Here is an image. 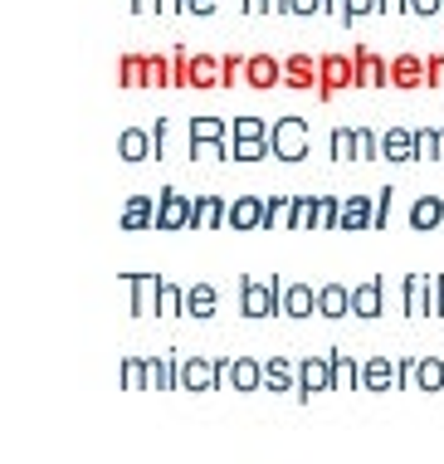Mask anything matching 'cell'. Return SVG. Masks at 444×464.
I'll return each mask as SVG.
<instances>
[{"instance_id": "1", "label": "cell", "mask_w": 444, "mask_h": 464, "mask_svg": "<svg viewBox=\"0 0 444 464\" xmlns=\"http://www.w3.org/2000/svg\"><path fill=\"white\" fill-rule=\"evenodd\" d=\"M239 313L245 318H274V313H284V279L278 274H245L239 279Z\"/></svg>"}, {"instance_id": "2", "label": "cell", "mask_w": 444, "mask_h": 464, "mask_svg": "<svg viewBox=\"0 0 444 464\" xmlns=\"http://www.w3.org/2000/svg\"><path fill=\"white\" fill-rule=\"evenodd\" d=\"M269 147L278 161H303L313 147V132L308 122L298 118V112H284V118H274V132H269Z\"/></svg>"}, {"instance_id": "3", "label": "cell", "mask_w": 444, "mask_h": 464, "mask_svg": "<svg viewBox=\"0 0 444 464\" xmlns=\"http://www.w3.org/2000/svg\"><path fill=\"white\" fill-rule=\"evenodd\" d=\"M220 386V362L210 357H181V367H176V392H215Z\"/></svg>"}, {"instance_id": "4", "label": "cell", "mask_w": 444, "mask_h": 464, "mask_svg": "<svg viewBox=\"0 0 444 464\" xmlns=\"http://www.w3.org/2000/svg\"><path fill=\"white\" fill-rule=\"evenodd\" d=\"M220 386H230V392H264V362L259 357H220Z\"/></svg>"}, {"instance_id": "5", "label": "cell", "mask_w": 444, "mask_h": 464, "mask_svg": "<svg viewBox=\"0 0 444 464\" xmlns=\"http://www.w3.org/2000/svg\"><path fill=\"white\" fill-rule=\"evenodd\" d=\"M157 230H190L196 220V196H181V191H157Z\"/></svg>"}, {"instance_id": "6", "label": "cell", "mask_w": 444, "mask_h": 464, "mask_svg": "<svg viewBox=\"0 0 444 464\" xmlns=\"http://www.w3.org/2000/svg\"><path fill=\"white\" fill-rule=\"evenodd\" d=\"M317 392H337V376L327 357H303L298 362V401H308Z\"/></svg>"}, {"instance_id": "7", "label": "cell", "mask_w": 444, "mask_h": 464, "mask_svg": "<svg viewBox=\"0 0 444 464\" xmlns=\"http://www.w3.org/2000/svg\"><path fill=\"white\" fill-rule=\"evenodd\" d=\"M362 392H401V362H391L386 353L362 362Z\"/></svg>"}, {"instance_id": "8", "label": "cell", "mask_w": 444, "mask_h": 464, "mask_svg": "<svg viewBox=\"0 0 444 464\" xmlns=\"http://www.w3.org/2000/svg\"><path fill=\"white\" fill-rule=\"evenodd\" d=\"M352 313H357V318H381V313H386V279H381V274H372V279H362L352 288Z\"/></svg>"}, {"instance_id": "9", "label": "cell", "mask_w": 444, "mask_h": 464, "mask_svg": "<svg viewBox=\"0 0 444 464\" xmlns=\"http://www.w3.org/2000/svg\"><path fill=\"white\" fill-rule=\"evenodd\" d=\"M405 313L410 318L435 313V274H405Z\"/></svg>"}, {"instance_id": "10", "label": "cell", "mask_w": 444, "mask_h": 464, "mask_svg": "<svg viewBox=\"0 0 444 464\" xmlns=\"http://www.w3.org/2000/svg\"><path fill=\"white\" fill-rule=\"evenodd\" d=\"M269 196H235L230 200V230H264Z\"/></svg>"}, {"instance_id": "11", "label": "cell", "mask_w": 444, "mask_h": 464, "mask_svg": "<svg viewBox=\"0 0 444 464\" xmlns=\"http://www.w3.org/2000/svg\"><path fill=\"white\" fill-rule=\"evenodd\" d=\"M357 83V59H342V54H327L323 59V83H317V98H333L337 89Z\"/></svg>"}, {"instance_id": "12", "label": "cell", "mask_w": 444, "mask_h": 464, "mask_svg": "<svg viewBox=\"0 0 444 464\" xmlns=\"http://www.w3.org/2000/svg\"><path fill=\"white\" fill-rule=\"evenodd\" d=\"M376 220V196H342V225L337 230L357 235V230H372Z\"/></svg>"}, {"instance_id": "13", "label": "cell", "mask_w": 444, "mask_h": 464, "mask_svg": "<svg viewBox=\"0 0 444 464\" xmlns=\"http://www.w3.org/2000/svg\"><path fill=\"white\" fill-rule=\"evenodd\" d=\"M284 83H288V89H317V83H323V59L288 54L284 59Z\"/></svg>"}, {"instance_id": "14", "label": "cell", "mask_w": 444, "mask_h": 464, "mask_svg": "<svg viewBox=\"0 0 444 464\" xmlns=\"http://www.w3.org/2000/svg\"><path fill=\"white\" fill-rule=\"evenodd\" d=\"M127 284H132V313L137 318H147V313H157V298H161V274H127Z\"/></svg>"}, {"instance_id": "15", "label": "cell", "mask_w": 444, "mask_h": 464, "mask_svg": "<svg viewBox=\"0 0 444 464\" xmlns=\"http://www.w3.org/2000/svg\"><path fill=\"white\" fill-rule=\"evenodd\" d=\"M317 313V288L303 279H284V318H308Z\"/></svg>"}, {"instance_id": "16", "label": "cell", "mask_w": 444, "mask_h": 464, "mask_svg": "<svg viewBox=\"0 0 444 464\" xmlns=\"http://www.w3.org/2000/svg\"><path fill=\"white\" fill-rule=\"evenodd\" d=\"M157 200L161 196H127L122 230H157Z\"/></svg>"}, {"instance_id": "17", "label": "cell", "mask_w": 444, "mask_h": 464, "mask_svg": "<svg viewBox=\"0 0 444 464\" xmlns=\"http://www.w3.org/2000/svg\"><path fill=\"white\" fill-rule=\"evenodd\" d=\"M264 386H269V392H294L298 396V362L274 353L269 362H264Z\"/></svg>"}, {"instance_id": "18", "label": "cell", "mask_w": 444, "mask_h": 464, "mask_svg": "<svg viewBox=\"0 0 444 464\" xmlns=\"http://www.w3.org/2000/svg\"><path fill=\"white\" fill-rule=\"evenodd\" d=\"M245 83H249V89H274V83H284V59H269V54H249Z\"/></svg>"}, {"instance_id": "19", "label": "cell", "mask_w": 444, "mask_h": 464, "mask_svg": "<svg viewBox=\"0 0 444 464\" xmlns=\"http://www.w3.org/2000/svg\"><path fill=\"white\" fill-rule=\"evenodd\" d=\"M215 225H230V200L225 196H196V220H190V230H215Z\"/></svg>"}, {"instance_id": "20", "label": "cell", "mask_w": 444, "mask_h": 464, "mask_svg": "<svg viewBox=\"0 0 444 464\" xmlns=\"http://www.w3.org/2000/svg\"><path fill=\"white\" fill-rule=\"evenodd\" d=\"M391 83H396V89H420V83H430V64L415 54L391 59Z\"/></svg>"}, {"instance_id": "21", "label": "cell", "mask_w": 444, "mask_h": 464, "mask_svg": "<svg viewBox=\"0 0 444 464\" xmlns=\"http://www.w3.org/2000/svg\"><path fill=\"white\" fill-rule=\"evenodd\" d=\"M118 157L122 161H147V157H157V142H151L147 128H122L118 132Z\"/></svg>"}, {"instance_id": "22", "label": "cell", "mask_w": 444, "mask_h": 464, "mask_svg": "<svg viewBox=\"0 0 444 464\" xmlns=\"http://www.w3.org/2000/svg\"><path fill=\"white\" fill-rule=\"evenodd\" d=\"M347 313H352V288L347 284L317 288V318H347Z\"/></svg>"}, {"instance_id": "23", "label": "cell", "mask_w": 444, "mask_h": 464, "mask_svg": "<svg viewBox=\"0 0 444 464\" xmlns=\"http://www.w3.org/2000/svg\"><path fill=\"white\" fill-rule=\"evenodd\" d=\"M357 83H366V89H386L391 83V64L381 54H372V49H357Z\"/></svg>"}, {"instance_id": "24", "label": "cell", "mask_w": 444, "mask_h": 464, "mask_svg": "<svg viewBox=\"0 0 444 464\" xmlns=\"http://www.w3.org/2000/svg\"><path fill=\"white\" fill-rule=\"evenodd\" d=\"M186 83L190 89H215V83H225V59H210V54H196L186 69Z\"/></svg>"}, {"instance_id": "25", "label": "cell", "mask_w": 444, "mask_h": 464, "mask_svg": "<svg viewBox=\"0 0 444 464\" xmlns=\"http://www.w3.org/2000/svg\"><path fill=\"white\" fill-rule=\"evenodd\" d=\"M176 367H181V357L171 353L147 357V392H176Z\"/></svg>"}, {"instance_id": "26", "label": "cell", "mask_w": 444, "mask_h": 464, "mask_svg": "<svg viewBox=\"0 0 444 464\" xmlns=\"http://www.w3.org/2000/svg\"><path fill=\"white\" fill-rule=\"evenodd\" d=\"M327 362H333V376H337V392H352V386H362V362L347 353V347H333L327 353Z\"/></svg>"}, {"instance_id": "27", "label": "cell", "mask_w": 444, "mask_h": 464, "mask_svg": "<svg viewBox=\"0 0 444 464\" xmlns=\"http://www.w3.org/2000/svg\"><path fill=\"white\" fill-rule=\"evenodd\" d=\"M381 157L386 161H415V132L410 128H386V137H381Z\"/></svg>"}, {"instance_id": "28", "label": "cell", "mask_w": 444, "mask_h": 464, "mask_svg": "<svg viewBox=\"0 0 444 464\" xmlns=\"http://www.w3.org/2000/svg\"><path fill=\"white\" fill-rule=\"evenodd\" d=\"M435 225H444V196H415L410 230H435Z\"/></svg>"}, {"instance_id": "29", "label": "cell", "mask_w": 444, "mask_h": 464, "mask_svg": "<svg viewBox=\"0 0 444 464\" xmlns=\"http://www.w3.org/2000/svg\"><path fill=\"white\" fill-rule=\"evenodd\" d=\"M274 122L254 118V112H239V118H230V142H269Z\"/></svg>"}, {"instance_id": "30", "label": "cell", "mask_w": 444, "mask_h": 464, "mask_svg": "<svg viewBox=\"0 0 444 464\" xmlns=\"http://www.w3.org/2000/svg\"><path fill=\"white\" fill-rule=\"evenodd\" d=\"M215 304H220L215 284H190L186 288V313L190 318H215Z\"/></svg>"}, {"instance_id": "31", "label": "cell", "mask_w": 444, "mask_h": 464, "mask_svg": "<svg viewBox=\"0 0 444 464\" xmlns=\"http://www.w3.org/2000/svg\"><path fill=\"white\" fill-rule=\"evenodd\" d=\"M415 392H444V362L439 357H420L415 362Z\"/></svg>"}, {"instance_id": "32", "label": "cell", "mask_w": 444, "mask_h": 464, "mask_svg": "<svg viewBox=\"0 0 444 464\" xmlns=\"http://www.w3.org/2000/svg\"><path fill=\"white\" fill-rule=\"evenodd\" d=\"M190 142H230V122L225 118H190Z\"/></svg>"}, {"instance_id": "33", "label": "cell", "mask_w": 444, "mask_h": 464, "mask_svg": "<svg viewBox=\"0 0 444 464\" xmlns=\"http://www.w3.org/2000/svg\"><path fill=\"white\" fill-rule=\"evenodd\" d=\"M264 230H294V196H269Z\"/></svg>"}, {"instance_id": "34", "label": "cell", "mask_w": 444, "mask_h": 464, "mask_svg": "<svg viewBox=\"0 0 444 464\" xmlns=\"http://www.w3.org/2000/svg\"><path fill=\"white\" fill-rule=\"evenodd\" d=\"M186 313V288L181 284H161V298H157V318H181Z\"/></svg>"}, {"instance_id": "35", "label": "cell", "mask_w": 444, "mask_h": 464, "mask_svg": "<svg viewBox=\"0 0 444 464\" xmlns=\"http://www.w3.org/2000/svg\"><path fill=\"white\" fill-rule=\"evenodd\" d=\"M333 161H357V128H333Z\"/></svg>"}, {"instance_id": "36", "label": "cell", "mask_w": 444, "mask_h": 464, "mask_svg": "<svg viewBox=\"0 0 444 464\" xmlns=\"http://www.w3.org/2000/svg\"><path fill=\"white\" fill-rule=\"evenodd\" d=\"M342 225V196H317V225L313 230H337Z\"/></svg>"}, {"instance_id": "37", "label": "cell", "mask_w": 444, "mask_h": 464, "mask_svg": "<svg viewBox=\"0 0 444 464\" xmlns=\"http://www.w3.org/2000/svg\"><path fill=\"white\" fill-rule=\"evenodd\" d=\"M122 386L127 392H147V357H122Z\"/></svg>"}, {"instance_id": "38", "label": "cell", "mask_w": 444, "mask_h": 464, "mask_svg": "<svg viewBox=\"0 0 444 464\" xmlns=\"http://www.w3.org/2000/svg\"><path fill=\"white\" fill-rule=\"evenodd\" d=\"M317 225V196H294V230H313Z\"/></svg>"}, {"instance_id": "39", "label": "cell", "mask_w": 444, "mask_h": 464, "mask_svg": "<svg viewBox=\"0 0 444 464\" xmlns=\"http://www.w3.org/2000/svg\"><path fill=\"white\" fill-rule=\"evenodd\" d=\"M118 73H122V83H127V89H137V83H151V73H147V59H137V54H127Z\"/></svg>"}, {"instance_id": "40", "label": "cell", "mask_w": 444, "mask_h": 464, "mask_svg": "<svg viewBox=\"0 0 444 464\" xmlns=\"http://www.w3.org/2000/svg\"><path fill=\"white\" fill-rule=\"evenodd\" d=\"M230 157L235 161H264V157H274V147L269 142H230Z\"/></svg>"}, {"instance_id": "41", "label": "cell", "mask_w": 444, "mask_h": 464, "mask_svg": "<svg viewBox=\"0 0 444 464\" xmlns=\"http://www.w3.org/2000/svg\"><path fill=\"white\" fill-rule=\"evenodd\" d=\"M420 157L439 161V128H420V132H415V161H420Z\"/></svg>"}, {"instance_id": "42", "label": "cell", "mask_w": 444, "mask_h": 464, "mask_svg": "<svg viewBox=\"0 0 444 464\" xmlns=\"http://www.w3.org/2000/svg\"><path fill=\"white\" fill-rule=\"evenodd\" d=\"M372 157H381V137L372 128H357V161H372Z\"/></svg>"}, {"instance_id": "43", "label": "cell", "mask_w": 444, "mask_h": 464, "mask_svg": "<svg viewBox=\"0 0 444 464\" xmlns=\"http://www.w3.org/2000/svg\"><path fill=\"white\" fill-rule=\"evenodd\" d=\"M190 157H200V161H220V157H230V142H190Z\"/></svg>"}, {"instance_id": "44", "label": "cell", "mask_w": 444, "mask_h": 464, "mask_svg": "<svg viewBox=\"0 0 444 464\" xmlns=\"http://www.w3.org/2000/svg\"><path fill=\"white\" fill-rule=\"evenodd\" d=\"M391 200H396V191H391V186H381V191H376V220H372V230H386V220H391Z\"/></svg>"}, {"instance_id": "45", "label": "cell", "mask_w": 444, "mask_h": 464, "mask_svg": "<svg viewBox=\"0 0 444 464\" xmlns=\"http://www.w3.org/2000/svg\"><path fill=\"white\" fill-rule=\"evenodd\" d=\"M366 15H381V0H347V24H357Z\"/></svg>"}, {"instance_id": "46", "label": "cell", "mask_w": 444, "mask_h": 464, "mask_svg": "<svg viewBox=\"0 0 444 464\" xmlns=\"http://www.w3.org/2000/svg\"><path fill=\"white\" fill-rule=\"evenodd\" d=\"M151 142H157V157H167V142H171V118H157V122H151Z\"/></svg>"}, {"instance_id": "47", "label": "cell", "mask_w": 444, "mask_h": 464, "mask_svg": "<svg viewBox=\"0 0 444 464\" xmlns=\"http://www.w3.org/2000/svg\"><path fill=\"white\" fill-rule=\"evenodd\" d=\"M410 15H444V0H410Z\"/></svg>"}, {"instance_id": "48", "label": "cell", "mask_w": 444, "mask_h": 464, "mask_svg": "<svg viewBox=\"0 0 444 464\" xmlns=\"http://www.w3.org/2000/svg\"><path fill=\"white\" fill-rule=\"evenodd\" d=\"M317 10H327V0H294L288 15H317Z\"/></svg>"}, {"instance_id": "49", "label": "cell", "mask_w": 444, "mask_h": 464, "mask_svg": "<svg viewBox=\"0 0 444 464\" xmlns=\"http://www.w3.org/2000/svg\"><path fill=\"white\" fill-rule=\"evenodd\" d=\"M215 5H220V0H186L190 15H215Z\"/></svg>"}, {"instance_id": "50", "label": "cell", "mask_w": 444, "mask_h": 464, "mask_svg": "<svg viewBox=\"0 0 444 464\" xmlns=\"http://www.w3.org/2000/svg\"><path fill=\"white\" fill-rule=\"evenodd\" d=\"M410 10V0H381V15H405Z\"/></svg>"}, {"instance_id": "51", "label": "cell", "mask_w": 444, "mask_h": 464, "mask_svg": "<svg viewBox=\"0 0 444 464\" xmlns=\"http://www.w3.org/2000/svg\"><path fill=\"white\" fill-rule=\"evenodd\" d=\"M186 0H157V15H181Z\"/></svg>"}, {"instance_id": "52", "label": "cell", "mask_w": 444, "mask_h": 464, "mask_svg": "<svg viewBox=\"0 0 444 464\" xmlns=\"http://www.w3.org/2000/svg\"><path fill=\"white\" fill-rule=\"evenodd\" d=\"M435 318H444V274H435Z\"/></svg>"}, {"instance_id": "53", "label": "cell", "mask_w": 444, "mask_h": 464, "mask_svg": "<svg viewBox=\"0 0 444 464\" xmlns=\"http://www.w3.org/2000/svg\"><path fill=\"white\" fill-rule=\"evenodd\" d=\"M430 83H444V59H430Z\"/></svg>"}, {"instance_id": "54", "label": "cell", "mask_w": 444, "mask_h": 464, "mask_svg": "<svg viewBox=\"0 0 444 464\" xmlns=\"http://www.w3.org/2000/svg\"><path fill=\"white\" fill-rule=\"evenodd\" d=\"M245 10L249 15H269V0H245Z\"/></svg>"}, {"instance_id": "55", "label": "cell", "mask_w": 444, "mask_h": 464, "mask_svg": "<svg viewBox=\"0 0 444 464\" xmlns=\"http://www.w3.org/2000/svg\"><path fill=\"white\" fill-rule=\"evenodd\" d=\"M294 10V0H269V15H288Z\"/></svg>"}, {"instance_id": "56", "label": "cell", "mask_w": 444, "mask_h": 464, "mask_svg": "<svg viewBox=\"0 0 444 464\" xmlns=\"http://www.w3.org/2000/svg\"><path fill=\"white\" fill-rule=\"evenodd\" d=\"M327 10H333V15H337L342 24H347V0H327Z\"/></svg>"}, {"instance_id": "57", "label": "cell", "mask_w": 444, "mask_h": 464, "mask_svg": "<svg viewBox=\"0 0 444 464\" xmlns=\"http://www.w3.org/2000/svg\"><path fill=\"white\" fill-rule=\"evenodd\" d=\"M132 10H137V15H147V10H157V0H132Z\"/></svg>"}, {"instance_id": "58", "label": "cell", "mask_w": 444, "mask_h": 464, "mask_svg": "<svg viewBox=\"0 0 444 464\" xmlns=\"http://www.w3.org/2000/svg\"><path fill=\"white\" fill-rule=\"evenodd\" d=\"M439 161H444V128H439Z\"/></svg>"}]
</instances>
